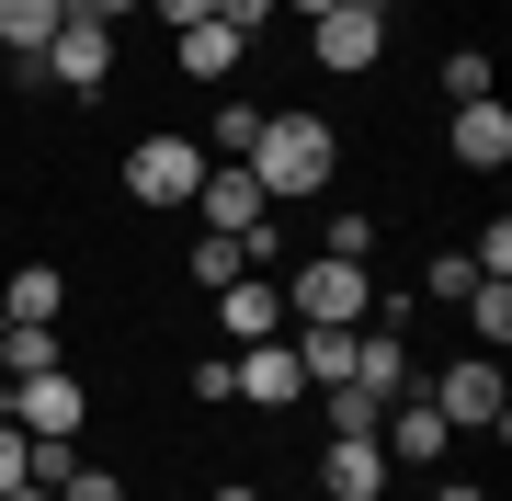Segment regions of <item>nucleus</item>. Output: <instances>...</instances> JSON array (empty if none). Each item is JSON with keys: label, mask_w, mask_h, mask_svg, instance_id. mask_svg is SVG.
Returning a JSON list of instances; mask_svg holds the SVG:
<instances>
[{"label": "nucleus", "mask_w": 512, "mask_h": 501, "mask_svg": "<svg viewBox=\"0 0 512 501\" xmlns=\"http://www.w3.org/2000/svg\"><path fill=\"white\" fill-rule=\"evenodd\" d=\"M444 149H456L467 171H501V160H512V114H501V92H490V103H456V126H444Z\"/></svg>", "instance_id": "4468645a"}, {"label": "nucleus", "mask_w": 512, "mask_h": 501, "mask_svg": "<svg viewBox=\"0 0 512 501\" xmlns=\"http://www.w3.org/2000/svg\"><path fill=\"white\" fill-rule=\"evenodd\" d=\"M342 12H376V23H399V0H342Z\"/></svg>", "instance_id": "72a5a7b5"}, {"label": "nucleus", "mask_w": 512, "mask_h": 501, "mask_svg": "<svg viewBox=\"0 0 512 501\" xmlns=\"http://www.w3.org/2000/svg\"><path fill=\"white\" fill-rule=\"evenodd\" d=\"M183 274L205 285V297H217V285H239V274H251V251H239V240H217V228H205V240L183 251Z\"/></svg>", "instance_id": "a211bd4d"}, {"label": "nucleus", "mask_w": 512, "mask_h": 501, "mask_svg": "<svg viewBox=\"0 0 512 501\" xmlns=\"http://www.w3.org/2000/svg\"><path fill=\"white\" fill-rule=\"evenodd\" d=\"M239 57H251V35H228L217 12L171 35V69H183V80H205V92H217V80H239Z\"/></svg>", "instance_id": "f8f14e48"}, {"label": "nucleus", "mask_w": 512, "mask_h": 501, "mask_svg": "<svg viewBox=\"0 0 512 501\" xmlns=\"http://www.w3.org/2000/svg\"><path fill=\"white\" fill-rule=\"evenodd\" d=\"M217 501H262V490H251V479H228V490H217Z\"/></svg>", "instance_id": "c9c22d12"}, {"label": "nucleus", "mask_w": 512, "mask_h": 501, "mask_svg": "<svg viewBox=\"0 0 512 501\" xmlns=\"http://www.w3.org/2000/svg\"><path fill=\"white\" fill-rule=\"evenodd\" d=\"M296 365H308V388H342L353 376V331H296Z\"/></svg>", "instance_id": "6ab92c4d"}, {"label": "nucleus", "mask_w": 512, "mask_h": 501, "mask_svg": "<svg viewBox=\"0 0 512 501\" xmlns=\"http://www.w3.org/2000/svg\"><path fill=\"white\" fill-rule=\"evenodd\" d=\"M80 422H92V388H80L69 365L12 376V433H80Z\"/></svg>", "instance_id": "0eeeda50"}, {"label": "nucleus", "mask_w": 512, "mask_h": 501, "mask_svg": "<svg viewBox=\"0 0 512 501\" xmlns=\"http://www.w3.org/2000/svg\"><path fill=\"white\" fill-rule=\"evenodd\" d=\"M194 183H205V137H183V126H160V137H137L126 149V194L137 205H194Z\"/></svg>", "instance_id": "7ed1b4c3"}, {"label": "nucleus", "mask_w": 512, "mask_h": 501, "mask_svg": "<svg viewBox=\"0 0 512 501\" xmlns=\"http://www.w3.org/2000/svg\"><path fill=\"white\" fill-rule=\"evenodd\" d=\"M0 501H57V490H46V479H23V490H0Z\"/></svg>", "instance_id": "f704fd0d"}, {"label": "nucleus", "mask_w": 512, "mask_h": 501, "mask_svg": "<svg viewBox=\"0 0 512 501\" xmlns=\"http://www.w3.org/2000/svg\"><path fill=\"white\" fill-rule=\"evenodd\" d=\"M57 23H69V0H0V57H12V69H35Z\"/></svg>", "instance_id": "dca6fc26"}, {"label": "nucleus", "mask_w": 512, "mask_h": 501, "mask_svg": "<svg viewBox=\"0 0 512 501\" xmlns=\"http://www.w3.org/2000/svg\"><path fill=\"white\" fill-rule=\"evenodd\" d=\"M353 388H365V399H399L410 388V342L399 331H353Z\"/></svg>", "instance_id": "f3484780"}, {"label": "nucleus", "mask_w": 512, "mask_h": 501, "mask_svg": "<svg viewBox=\"0 0 512 501\" xmlns=\"http://www.w3.org/2000/svg\"><path fill=\"white\" fill-rule=\"evenodd\" d=\"M308 46H319V69L365 80L376 57H387V23H376V12H319V23H308Z\"/></svg>", "instance_id": "9d476101"}, {"label": "nucleus", "mask_w": 512, "mask_h": 501, "mask_svg": "<svg viewBox=\"0 0 512 501\" xmlns=\"http://www.w3.org/2000/svg\"><path fill=\"white\" fill-rule=\"evenodd\" d=\"M376 445L399 456V467H444V445H456V422H444L433 399H410V388H399V399H387V422H376Z\"/></svg>", "instance_id": "1a4fd4ad"}, {"label": "nucleus", "mask_w": 512, "mask_h": 501, "mask_svg": "<svg viewBox=\"0 0 512 501\" xmlns=\"http://www.w3.org/2000/svg\"><path fill=\"white\" fill-rule=\"evenodd\" d=\"M444 103H490V46H456V57H444Z\"/></svg>", "instance_id": "b1692460"}, {"label": "nucleus", "mask_w": 512, "mask_h": 501, "mask_svg": "<svg viewBox=\"0 0 512 501\" xmlns=\"http://www.w3.org/2000/svg\"><path fill=\"white\" fill-rule=\"evenodd\" d=\"M217 319H228V342H274L285 331V285L274 274H239V285H217Z\"/></svg>", "instance_id": "ddd939ff"}, {"label": "nucleus", "mask_w": 512, "mask_h": 501, "mask_svg": "<svg viewBox=\"0 0 512 501\" xmlns=\"http://www.w3.org/2000/svg\"><path fill=\"white\" fill-rule=\"evenodd\" d=\"M421 399H433L456 433H512V388H501V365H490V353H456V365H444Z\"/></svg>", "instance_id": "20e7f679"}, {"label": "nucleus", "mask_w": 512, "mask_h": 501, "mask_svg": "<svg viewBox=\"0 0 512 501\" xmlns=\"http://www.w3.org/2000/svg\"><path fill=\"white\" fill-rule=\"evenodd\" d=\"M319 410H330V433H376V422H387V399H365L353 376H342V388H319Z\"/></svg>", "instance_id": "4be33fe9"}, {"label": "nucleus", "mask_w": 512, "mask_h": 501, "mask_svg": "<svg viewBox=\"0 0 512 501\" xmlns=\"http://www.w3.org/2000/svg\"><path fill=\"white\" fill-rule=\"evenodd\" d=\"M319 251H330V262H376V217H365V205H342V217L319 228Z\"/></svg>", "instance_id": "412c9836"}, {"label": "nucleus", "mask_w": 512, "mask_h": 501, "mask_svg": "<svg viewBox=\"0 0 512 501\" xmlns=\"http://www.w3.org/2000/svg\"><path fill=\"white\" fill-rule=\"evenodd\" d=\"M274 12H296V23H319V12H342V0H274Z\"/></svg>", "instance_id": "2f4dec72"}, {"label": "nucleus", "mask_w": 512, "mask_h": 501, "mask_svg": "<svg viewBox=\"0 0 512 501\" xmlns=\"http://www.w3.org/2000/svg\"><path fill=\"white\" fill-rule=\"evenodd\" d=\"M319 490H330V501H387V445H376V433H330Z\"/></svg>", "instance_id": "9b49d317"}, {"label": "nucleus", "mask_w": 512, "mask_h": 501, "mask_svg": "<svg viewBox=\"0 0 512 501\" xmlns=\"http://www.w3.org/2000/svg\"><path fill=\"white\" fill-rule=\"evenodd\" d=\"M23 80H57V92H80V103H92L103 80H114V23H80V12H69V23L46 35V57H35Z\"/></svg>", "instance_id": "39448f33"}, {"label": "nucleus", "mask_w": 512, "mask_h": 501, "mask_svg": "<svg viewBox=\"0 0 512 501\" xmlns=\"http://www.w3.org/2000/svg\"><path fill=\"white\" fill-rule=\"evenodd\" d=\"M467 285H478V262H467V251H433V262H421V297L467 308Z\"/></svg>", "instance_id": "393cba45"}, {"label": "nucleus", "mask_w": 512, "mask_h": 501, "mask_svg": "<svg viewBox=\"0 0 512 501\" xmlns=\"http://www.w3.org/2000/svg\"><path fill=\"white\" fill-rule=\"evenodd\" d=\"M57 308H69V274H57V262H23V274L0 285V319H12V331H57Z\"/></svg>", "instance_id": "2eb2a0df"}, {"label": "nucleus", "mask_w": 512, "mask_h": 501, "mask_svg": "<svg viewBox=\"0 0 512 501\" xmlns=\"http://www.w3.org/2000/svg\"><path fill=\"white\" fill-rule=\"evenodd\" d=\"M228 399H251V410H296V399H308L296 342H239V353H228Z\"/></svg>", "instance_id": "423d86ee"}, {"label": "nucleus", "mask_w": 512, "mask_h": 501, "mask_svg": "<svg viewBox=\"0 0 512 501\" xmlns=\"http://www.w3.org/2000/svg\"><path fill=\"white\" fill-rule=\"evenodd\" d=\"M251 137H262V103H217V149H205V160H251Z\"/></svg>", "instance_id": "5701e85b"}, {"label": "nucleus", "mask_w": 512, "mask_h": 501, "mask_svg": "<svg viewBox=\"0 0 512 501\" xmlns=\"http://www.w3.org/2000/svg\"><path fill=\"white\" fill-rule=\"evenodd\" d=\"M137 12H160L171 35H183V23H205V12H217V0H137Z\"/></svg>", "instance_id": "c85d7f7f"}, {"label": "nucleus", "mask_w": 512, "mask_h": 501, "mask_svg": "<svg viewBox=\"0 0 512 501\" xmlns=\"http://www.w3.org/2000/svg\"><path fill=\"white\" fill-rule=\"evenodd\" d=\"M239 171L262 183V205H308V194H330V171H342V126H330V114H262V137H251Z\"/></svg>", "instance_id": "f257e3e1"}, {"label": "nucleus", "mask_w": 512, "mask_h": 501, "mask_svg": "<svg viewBox=\"0 0 512 501\" xmlns=\"http://www.w3.org/2000/svg\"><path fill=\"white\" fill-rule=\"evenodd\" d=\"M433 501H490V490H478V479H444V490H433Z\"/></svg>", "instance_id": "473e14b6"}, {"label": "nucleus", "mask_w": 512, "mask_h": 501, "mask_svg": "<svg viewBox=\"0 0 512 501\" xmlns=\"http://www.w3.org/2000/svg\"><path fill=\"white\" fill-rule=\"evenodd\" d=\"M217 23H228V35H262V23H274V0H217Z\"/></svg>", "instance_id": "cd10ccee"}, {"label": "nucleus", "mask_w": 512, "mask_h": 501, "mask_svg": "<svg viewBox=\"0 0 512 501\" xmlns=\"http://www.w3.org/2000/svg\"><path fill=\"white\" fill-rule=\"evenodd\" d=\"M23 467H35V456H23V433L0 422V490H23Z\"/></svg>", "instance_id": "7c9ffc66"}, {"label": "nucleus", "mask_w": 512, "mask_h": 501, "mask_svg": "<svg viewBox=\"0 0 512 501\" xmlns=\"http://www.w3.org/2000/svg\"><path fill=\"white\" fill-rule=\"evenodd\" d=\"M46 365H69L57 331H0V376H46Z\"/></svg>", "instance_id": "aec40b11"}, {"label": "nucleus", "mask_w": 512, "mask_h": 501, "mask_svg": "<svg viewBox=\"0 0 512 501\" xmlns=\"http://www.w3.org/2000/svg\"><path fill=\"white\" fill-rule=\"evenodd\" d=\"M69 12H80V23H114V35H126V23H137V0H69Z\"/></svg>", "instance_id": "c756f323"}, {"label": "nucleus", "mask_w": 512, "mask_h": 501, "mask_svg": "<svg viewBox=\"0 0 512 501\" xmlns=\"http://www.w3.org/2000/svg\"><path fill=\"white\" fill-rule=\"evenodd\" d=\"M0 331H12V319H0Z\"/></svg>", "instance_id": "e433bc0d"}, {"label": "nucleus", "mask_w": 512, "mask_h": 501, "mask_svg": "<svg viewBox=\"0 0 512 501\" xmlns=\"http://www.w3.org/2000/svg\"><path fill=\"white\" fill-rule=\"evenodd\" d=\"M194 217L217 228V240H251V228L274 217V205H262V183H251L239 160H205V183H194Z\"/></svg>", "instance_id": "6e6552de"}, {"label": "nucleus", "mask_w": 512, "mask_h": 501, "mask_svg": "<svg viewBox=\"0 0 512 501\" xmlns=\"http://www.w3.org/2000/svg\"><path fill=\"white\" fill-rule=\"evenodd\" d=\"M467 308H478V353H490V342H512V285H490V274H478V285H467Z\"/></svg>", "instance_id": "a878e982"}, {"label": "nucleus", "mask_w": 512, "mask_h": 501, "mask_svg": "<svg viewBox=\"0 0 512 501\" xmlns=\"http://www.w3.org/2000/svg\"><path fill=\"white\" fill-rule=\"evenodd\" d=\"M365 308H376L365 262H330V251L285 262V319H296V331H365Z\"/></svg>", "instance_id": "f03ea898"}, {"label": "nucleus", "mask_w": 512, "mask_h": 501, "mask_svg": "<svg viewBox=\"0 0 512 501\" xmlns=\"http://www.w3.org/2000/svg\"><path fill=\"white\" fill-rule=\"evenodd\" d=\"M57 501H126V479H103V467H69V479H57Z\"/></svg>", "instance_id": "bb28decb"}]
</instances>
